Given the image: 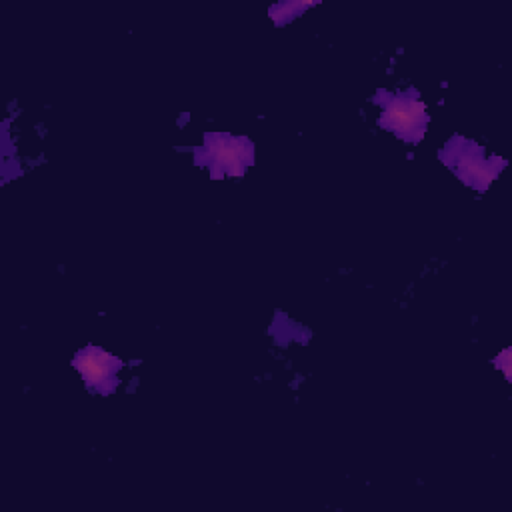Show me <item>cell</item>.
Returning a JSON list of instances; mask_svg holds the SVG:
<instances>
[{
  "label": "cell",
  "instance_id": "obj_5",
  "mask_svg": "<svg viewBox=\"0 0 512 512\" xmlns=\"http://www.w3.org/2000/svg\"><path fill=\"white\" fill-rule=\"evenodd\" d=\"M312 6H314V2H300V0H296V2H292V0L290 2H278L268 10V14H270V18L276 26H284L290 20L302 16Z\"/></svg>",
  "mask_w": 512,
  "mask_h": 512
},
{
  "label": "cell",
  "instance_id": "obj_6",
  "mask_svg": "<svg viewBox=\"0 0 512 512\" xmlns=\"http://www.w3.org/2000/svg\"><path fill=\"white\" fill-rule=\"evenodd\" d=\"M494 364L504 370L506 378H510V348H506L504 352H500V356L494 360Z\"/></svg>",
  "mask_w": 512,
  "mask_h": 512
},
{
  "label": "cell",
  "instance_id": "obj_4",
  "mask_svg": "<svg viewBox=\"0 0 512 512\" xmlns=\"http://www.w3.org/2000/svg\"><path fill=\"white\" fill-rule=\"evenodd\" d=\"M72 366L92 392L100 396H110L120 384L118 372L122 370L124 362L118 356L106 352L104 348L88 344L76 352V356L72 358Z\"/></svg>",
  "mask_w": 512,
  "mask_h": 512
},
{
  "label": "cell",
  "instance_id": "obj_3",
  "mask_svg": "<svg viewBox=\"0 0 512 512\" xmlns=\"http://www.w3.org/2000/svg\"><path fill=\"white\" fill-rule=\"evenodd\" d=\"M194 164L206 168L212 180L242 178L254 164V144L248 136L230 132H206L202 144L192 150Z\"/></svg>",
  "mask_w": 512,
  "mask_h": 512
},
{
  "label": "cell",
  "instance_id": "obj_1",
  "mask_svg": "<svg viewBox=\"0 0 512 512\" xmlns=\"http://www.w3.org/2000/svg\"><path fill=\"white\" fill-rule=\"evenodd\" d=\"M372 102L380 108L378 124L382 130L392 132L406 144L422 142L430 116L416 88H406L400 92L380 88L372 96Z\"/></svg>",
  "mask_w": 512,
  "mask_h": 512
},
{
  "label": "cell",
  "instance_id": "obj_2",
  "mask_svg": "<svg viewBox=\"0 0 512 512\" xmlns=\"http://www.w3.org/2000/svg\"><path fill=\"white\" fill-rule=\"evenodd\" d=\"M438 158L448 170L476 192H486L508 164L500 156H486V150L460 134H454L440 150Z\"/></svg>",
  "mask_w": 512,
  "mask_h": 512
}]
</instances>
